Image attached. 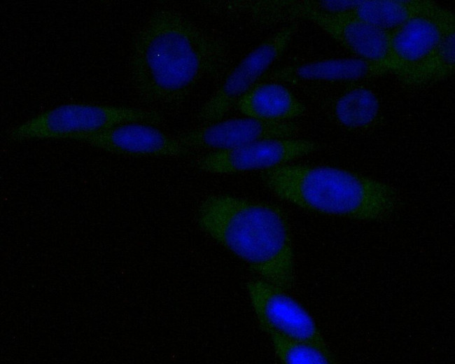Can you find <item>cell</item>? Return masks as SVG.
<instances>
[{"mask_svg":"<svg viewBox=\"0 0 455 364\" xmlns=\"http://www.w3.org/2000/svg\"><path fill=\"white\" fill-rule=\"evenodd\" d=\"M228 44L181 11H153L136 32L130 61L132 85L144 102L163 106L184 102L203 80L225 75Z\"/></svg>","mask_w":455,"mask_h":364,"instance_id":"obj_1","label":"cell"},{"mask_svg":"<svg viewBox=\"0 0 455 364\" xmlns=\"http://www.w3.org/2000/svg\"><path fill=\"white\" fill-rule=\"evenodd\" d=\"M197 220L204 232L246 262L260 279L287 291L292 289V235L279 206L229 195H212L200 204Z\"/></svg>","mask_w":455,"mask_h":364,"instance_id":"obj_2","label":"cell"},{"mask_svg":"<svg viewBox=\"0 0 455 364\" xmlns=\"http://www.w3.org/2000/svg\"><path fill=\"white\" fill-rule=\"evenodd\" d=\"M260 177L275 195L301 209L359 220L389 216L398 200L388 183L328 166L285 164Z\"/></svg>","mask_w":455,"mask_h":364,"instance_id":"obj_3","label":"cell"},{"mask_svg":"<svg viewBox=\"0 0 455 364\" xmlns=\"http://www.w3.org/2000/svg\"><path fill=\"white\" fill-rule=\"evenodd\" d=\"M164 121L155 110L85 103L60 105L38 113L11 129L8 136L20 141L29 139H71L117 125L139 122L153 125Z\"/></svg>","mask_w":455,"mask_h":364,"instance_id":"obj_4","label":"cell"},{"mask_svg":"<svg viewBox=\"0 0 455 364\" xmlns=\"http://www.w3.org/2000/svg\"><path fill=\"white\" fill-rule=\"evenodd\" d=\"M297 24L284 26L264 39L230 69L213 94L200 108L197 119L204 124L219 121L268 72L289 46Z\"/></svg>","mask_w":455,"mask_h":364,"instance_id":"obj_5","label":"cell"},{"mask_svg":"<svg viewBox=\"0 0 455 364\" xmlns=\"http://www.w3.org/2000/svg\"><path fill=\"white\" fill-rule=\"evenodd\" d=\"M318 147L316 142L304 139H265L209 151L197 158L195 165L201 171L218 174L264 171L311 154Z\"/></svg>","mask_w":455,"mask_h":364,"instance_id":"obj_6","label":"cell"},{"mask_svg":"<svg viewBox=\"0 0 455 364\" xmlns=\"http://www.w3.org/2000/svg\"><path fill=\"white\" fill-rule=\"evenodd\" d=\"M259 327L266 326L332 355L314 321L282 288L262 279L246 284Z\"/></svg>","mask_w":455,"mask_h":364,"instance_id":"obj_7","label":"cell"},{"mask_svg":"<svg viewBox=\"0 0 455 364\" xmlns=\"http://www.w3.org/2000/svg\"><path fill=\"white\" fill-rule=\"evenodd\" d=\"M290 18L312 22L356 57L389 64V34L357 17L315 11L309 0H294Z\"/></svg>","mask_w":455,"mask_h":364,"instance_id":"obj_8","label":"cell"},{"mask_svg":"<svg viewBox=\"0 0 455 364\" xmlns=\"http://www.w3.org/2000/svg\"><path fill=\"white\" fill-rule=\"evenodd\" d=\"M455 31V15L441 6L416 16L389 34L388 62L392 74L398 77L432 52L450 32Z\"/></svg>","mask_w":455,"mask_h":364,"instance_id":"obj_9","label":"cell"},{"mask_svg":"<svg viewBox=\"0 0 455 364\" xmlns=\"http://www.w3.org/2000/svg\"><path fill=\"white\" fill-rule=\"evenodd\" d=\"M298 132L291 121L268 122L249 117L219 120L176 135L191 149H229L265 139L293 138Z\"/></svg>","mask_w":455,"mask_h":364,"instance_id":"obj_10","label":"cell"},{"mask_svg":"<svg viewBox=\"0 0 455 364\" xmlns=\"http://www.w3.org/2000/svg\"><path fill=\"white\" fill-rule=\"evenodd\" d=\"M94 148L124 155L180 158L190 152L176 138L155 125L130 122L79 138Z\"/></svg>","mask_w":455,"mask_h":364,"instance_id":"obj_11","label":"cell"},{"mask_svg":"<svg viewBox=\"0 0 455 364\" xmlns=\"http://www.w3.org/2000/svg\"><path fill=\"white\" fill-rule=\"evenodd\" d=\"M392 74L386 62L358 57L328 59L288 65L268 71L260 81L295 83L308 81L346 82Z\"/></svg>","mask_w":455,"mask_h":364,"instance_id":"obj_12","label":"cell"},{"mask_svg":"<svg viewBox=\"0 0 455 364\" xmlns=\"http://www.w3.org/2000/svg\"><path fill=\"white\" fill-rule=\"evenodd\" d=\"M236 106L246 117L268 122H288L306 111L304 103L288 88L274 81L258 83Z\"/></svg>","mask_w":455,"mask_h":364,"instance_id":"obj_13","label":"cell"},{"mask_svg":"<svg viewBox=\"0 0 455 364\" xmlns=\"http://www.w3.org/2000/svg\"><path fill=\"white\" fill-rule=\"evenodd\" d=\"M441 6L431 0H361L347 13L389 34L410 20L431 13Z\"/></svg>","mask_w":455,"mask_h":364,"instance_id":"obj_14","label":"cell"},{"mask_svg":"<svg viewBox=\"0 0 455 364\" xmlns=\"http://www.w3.org/2000/svg\"><path fill=\"white\" fill-rule=\"evenodd\" d=\"M455 71V31L448 34L426 57L398 78L410 86H424L444 80Z\"/></svg>","mask_w":455,"mask_h":364,"instance_id":"obj_15","label":"cell"},{"mask_svg":"<svg viewBox=\"0 0 455 364\" xmlns=\"http://www.w3.org/2000/svg\"><path fill=\"white\" fill-rule=\"evenodd\" d=\"M380 104L376 94L362 86L353 88L340 95L333 105L336 120L351 130H363L378 120Z\"/></svg>","mask_w":455,"mask_h":364,"instance_id":"obj_16","label":"cell"},{"mask_svg":"<svg viewBox=\"0 0 455 364\" xmlns=\"http://www.w3.org/2000/svg\"><path fill=\"white\" fill-rule=\"evenodd\" d=\"M260 328L268 335L276 356L283 363L324 364L335 361L332 356L313 345L287 337L269 327Z\"/></svg>","mask_w":455,"mask_h":364,"instance_id":"obj_17","label":"cell"}]
</instances>
